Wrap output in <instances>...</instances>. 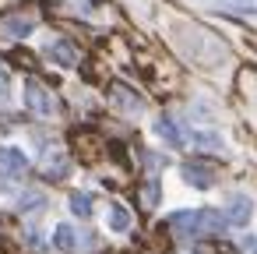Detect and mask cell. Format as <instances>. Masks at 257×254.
Listing matches in <instances>:
<instances>
[{
  "label": "cell",
  "mask_w": 257,
  "mask_h": 254,
  "mask_svg": "<svg viewBox=\"0 0 257 254\" xmlns=\"http://www.w3.org/2000/svg\"><path fill=\"white\" fill-rule=\"evenodd\" d=\"M169 229L176 236H211V233H225V219L215 208H183L169 215Z\"/></svg>",
  "instance_id": "6da1fadb"
},
{
  "label": "cell",
  "mask_w": 257,
  "mask_h": 254,
  "mask_svg": "<svg viewBox=\"0 0 257 254\" xmlns=\"http://www.w3.org/2000/svg\"><path fill=\"white\" fill-rule=\"evenodd\" d=\"M25 106H29L36 117H53V113H57V99H53L36 78L25 81Z\"/></svg>",
  "instance_id": "7a4b0ae2"
},
{
  "label": "cell",
  "mask_w": 257,
  "mask_h": 254,
  "mask_svg": "<svg viewBox=\"0 0 257 254\" xmlns=\"http://www.w3.org/2000/svg\"><path fill=\"white\" fill-rule=\"evenodd\" d=\"M222 219H225V226H246L253 219V198L250 194H232L222 208Z\"/></svg>",
  "instance_id": "3957f363"
},
{
  "label": "cell",
  "mask_w": 257,
  "mask_h": 254,
  "mask_svg": "<svg viewBox=\"0 0 257 254\" xmlns=\"http://www.w3.org/2000/svg\"><path fill=\"white\" fill-rule=\"evenodd\" d=\"M29 170V155L15 145H0V173L4 177H22Z\"/></svg>",
  "instance_id": "277c9868"
},
{
  "label": "cell",
  "mask_w": 257,
  "mask_h": 254,
  "mask_svg": "<svg viewBox=\"0 0 257 254\" xmlns=\"http://www.w3.org/2000/svg\"><path fill=\"white\" fill-rule=\"evenodd\" d=\"M180 173H183V180L190 184V187H197V191H208V187H215V170L211 166H204V162H187V166H180Z\"/></svg>",
  "instance_id": "5b68a950"
},
{
  "label": "cell",
  "mask_w": 257,
  "mask_h": 254,
  "mask_svg": "<svg viewBox=\"0 0 257 254\" xmlns=\"http://www.w3.org/2000/svg\"><path fill=\"white\" fill-rule=\"evenodd\" d=\"M155 134H159L169 148H180V145L187 141V131H183L180 120H173V117H159V120H155Z\"/></svg>",
  "instance_id": "8992f818"
},
{
  "label": "cell",
  "mask_w": 257,
  "mask_h": 254,
  "mask_svg": "<svg viewBox=\"0 0 257 254\" xmlns=\"http://www.w3.org/2000/svg\"><path fill=\"white\" fill-rule=\"evenodd\" d=\"M53 247H57V250H64V254H78V247H81L78 229H74L71 222H60V226L53 229Z\"/></svg>",
  "instance_id": "52a82bcc"
},
{
  "label": "cell",
  "mask_w": 257,
  "mask_h": 254,
  "mask_svg": "<svg viewBox=\"0 0 257 254\" xmlns=\"http://www.w3.org/2000/svg\"><path fill=\"white\" fill-rule=\"evenodd\" d=\"M46 57H50L53 64H60V67H74V64H78V53H74V46H71L67 39L50 43V46H46Z\"/></svg>",
  "instance_id": "ba28073f"
},
{
  "label": "cell",
  "mask_w": 257,
  "mask_h": 254,
  "mask_svg": "<svg viewBox=\"0 0 257 254\" xmlns=\"http://www.w3.org/2000/svg\"><path fill=\"white\" fill-rule=\"evenodd\" d=\"M113 103H116L123 113H141V110H145V99H141V96H134V92H131V89H123V85H116V89H113Z\"/></svg>",
  "instance_id": "9c48e42d"
},
{
  "label": "cell",
  "mask_w": 257,
  "mask_h": 254,
  "mask_svg": "<svg viewBox=\"0 0 257 254\" xmlns=\"http://www.w3.org/2000/svg\"><path fill=\"white\" fill-rule=\"evenodd\" d=\"M190 145L201 148V152H222V148H225L222 134H215V131H194V134H190Z\"/></svg>",
  "instance_id": "30bf717a"
},
{
  "label": "cell",
  "mask_w": 257,
  "mask_h": 254,
  "mask_svg": "<svg viewBox=\"0 0 257 254\" xmlns=\"http://www.w3.org/2000/svg\"><path fill=\"white\" fill-rule=\"evenodd\" d=\"M106 222H109V229H113V233H127L134 219H131V212H127V205H120V201H113V205H109V215H106Z\"/></svg>",
  "instance_id": "8fae6325"
},
{
  "label": "cell",
  "mask_w": 257,
  "mask_h": 254,
  "mask_svg": "<svg viewBox=\"0 0 257 254\" xmlns=\"http://www.w3.org/2000/svg\"><path fill=\"white\" fill-rule=\"evenodd\" d=\"M32 29H36L32 18H8L4 22V36H11V39H25V36H32Z\"/></svg>",
  "instance_id": "7c38bea8"
},
{
  "label": "cell",
  "mask_w": 257,
  "mask_h": 254,
  "mask_svg": "<svg viewBox=\"0 0 257 254\" xmlns=\"http://www.w3.org/2000/svg\"><path fill=\"white\" fill-rule=\"evenodd\" d=\"M71 212L78 215V219H88L92 215V194H85V191H78V194H71Z\"/></svg>",
  "instance_id": "4fadbf2b"
},
{
  "label": "cell",
  "mask_w": 257,
  "mask_h": 254,
  "mask_svg": "<svg viewBox=\"0 0 257 254\" xmlns=\"http://www.w3.org/2000/svg\"><path fill=\"white\" fill-rule=\"evenodd\" d=\"M43 170H46V177H53V180H64V177H67V159H64L60 152H53V159L46 155V166H43Z\"/></svg>",
  "instance_id": "5bb4252c"
},
{
  "label": "cell",
  "mask_w": 257,
  "mask_h": 254,
  "mask_svg": "<svg viewBox=\"0 0 257 254\" xmlns=\"http://www.w3.org/2000/svg\"><path fill=\"white\" fill-rule=\"evenodd\" d=\"M222 11H232V15H253V0H215Z\"/></svg>",
  "instance_id": "9a60e30c"
},
{
  "label": "cell",
  "mask_w": 257,
  "mask_h": 254,
  "mask_svg": "<svg viewBox=\"0 0 257 254\" xmlns=\"http://www.w3.org/2000/svg\"><path fill=\"white\" fill-rule=\"evenodd\" d=\"M43 201H46V198H43L39 191H25V198H18V208H22V212H36Z\"/></svg>",
  "instance_id": "2e32d148"
},
{
  "label": "cell",
  "mask_w": 257,
  "mask_h": 254,
  "mask_svg": "<svg viewBox=\"0 0 257 254\" xmlns=\"http://www.w3.org/2000/svg\"><path fill=\"white\" fill-rule=\"evenodd\" d=\"M239 250H243V254H257V236H250V233H246V236L239 240Z\"/></svg>",
  "instance_id": "e0dca14e"
},
{
  "label": "cell",
  "mask_w": 257,
  "mask_h": 254,
  "mask_svg": "<svg viewBox=\"0 0 257 254\" xmlns=\"http://www.w3.org/2000/svg\"><path fill=\"white\" fill-rule=\"evenodd\" d=\"M8 92H11V74H8L4 67H0V99H4Z\"/></svg>",
  "instance_id": "ac0fdd59"
},
{
  "label": "cell",
  "mask_w": 257,
  "mask_h": 254,
  "mask_svg": "<svg viewBox=\"0 0 257 254\" xmlns=\"http://www.w3.org/2000/svg\"><path fill=\"white\" fill-rule=\"evenodd\" d=\"M145 201H148V205L159 201V184H148V187H145Z\"/></svg>",
  "instance_id": "d6986e66"
}]
</instances>
